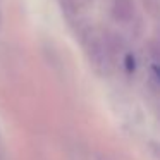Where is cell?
I'll return each instance as SVG.
<instances>
[{
	"mask_svg": "<svg viewBox=\"0 0 160 160\" xmlns=\"http://www.w3.org/2000/svg\"><path fill=\"white\" fill-rule=\"evenodd\" d=\"M112 16L119 22H129L134 18V2L132 0H114Z\"/></svg>",
	"mask_w": 160,
	"mask_h": 160,
	"instance_id": "6da1fadb",
	"label": "cell"
},
{
	"mask_svg": "<svg viewBox=\"0 0 160 160\" xmlns=\"http://www.w3.org/2000/svg\"><path fill=\"white\" fill-rule=\"evenodd\" d=\"M126 69H128V72H134V69H136V60L131 53L126 55Z\"/></svg>",
	"mask_w": 160,
	"mask_h": 160,
	"instance_id": "7a4b0ae2",
	"label": "cell"
},
{
	"mask_svg": "<svg viewBox=\"0 0 160 160\" xmlns=\"http://www.w3.org/2000/svg\"><path fill=\"white\" fill-rule=\"evenodd\" d=\"M152 72H153V78L157 79V83L160 84V62L153 64V67H152Z\"/></svg>",
	"mask_w": 160,
	"mask_h": 160,
	"instance_id": "3957f363",
	"label": "cell"
}]
</instances>
